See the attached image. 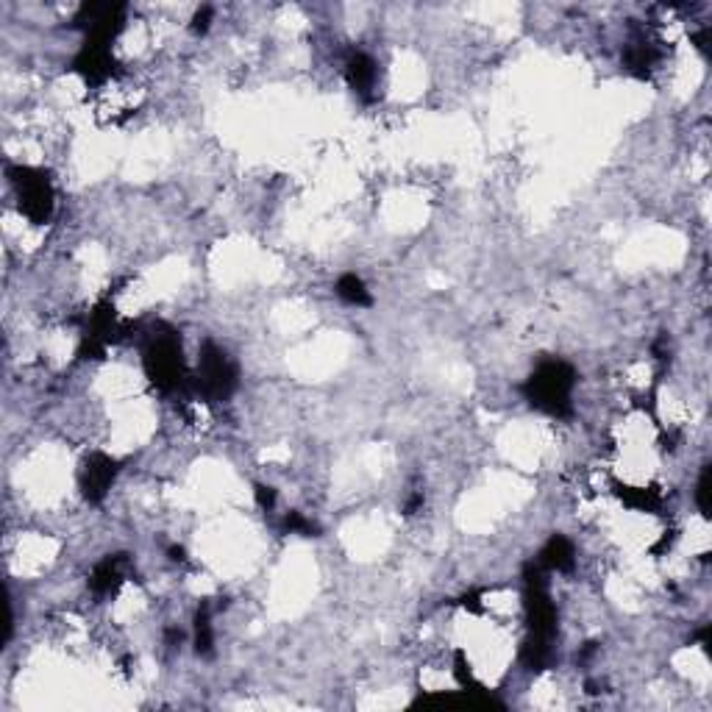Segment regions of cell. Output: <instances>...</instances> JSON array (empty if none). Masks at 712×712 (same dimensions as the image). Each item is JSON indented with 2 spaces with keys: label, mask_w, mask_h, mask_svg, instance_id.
<instances>
[{
  "label": "cell",
  "mask_w": 712,
  "mask_h": 712,
  "mask_svg": "<svg viewBox=\"0 0 712 712\" xmlns=\"http://www.w3.org/2000/svg\"><path fill=\"white\" fill-rule=\"evenodd\" d=\"M523 598H527V621H529V641L523 646V662L532 670H543L554 654V634H556V607L551 602L546 568L540 562H529L523 568Z\"/></svg>",
  "instance_id": "6da1fadb"
},
{
  "label": "cell",
  "mask_w": 712,
  "mask_h": 712,
  "mask_svg": "<svg viewBox=\"0 0 712 712\" xmlns=\"http://www.w3.org/2000/svg\"><path fill=\"white\" fill-rule=\"evenodd\" d=\"M574 384H576V370L568 362L546 359L540 362V367L532 373L520 390L535 409L546 412V415H554V418H568L574 412V403H571Z\"/></svg>",
  "instance_id": "7a4b0ae2"
},
{
  "label": "cell",
  "mask_w": 712,
  "mask_h": 712,
  "mask_svg": "<svg viewBox=\"0 0 712 712\" xmlns=\"http://www.w3.org/2000/svg\"><path fill=\"white\" fill-rule=\"evenodd\" d=\"M142 365H145V376L151 379V384L165 390V393L178 390L186 379L181 343L173 331L151 337V343H147V348L142 354Z\"/></svg>",
  "instance_id": "3957f363"
},
{
  "label": "cell",
  "mask_w": 712,
  "mask_h": 712,
  "mask_svg": "<svg viewBox=\"0 0 712 712\" xmlns=\"http://www.w3.org/2000/svg\"><path fill=\"white\" fill-rule=\"evenodd\" d=\"M195 390L209 403L226 401L237 390V365L232 356L217 348L214 343H206L198 354V373H195Z\"/></svg>",
  "instance_id": "277c9868"
},
{
  "label": "cell",
  "mask_w": 712,
  "mask_h": 712,
  "mask_svg": "<svg viewBox=\"0 0 712 712\" xmlns=\"http://www.w3.org/2000/svg\"><path fill=\"white\" fill-rule=\"evenodd\" d=\"M9 178L17 190L20 198V212L31 220V223H48L53 214V184L48 178V173L36 170V167H9Z\"/></svg>",
  "instance_id": "5b68a950"
},
{
  "label": "cell",
  "mask_w": 712,
  "mask_h": 712,
  "mask_svg": "<svg viewBox=\"0 0 712 712\" xmlns=\"http://www.w3.org/2000/svg\"><path fill=\"white\" fill-rule=\"evenodd\" d=\"M118 470H120V462L115 457H109L103 451H95L84 460L81 465V473H79V484H81V493L90 504H100L111 484L118 479Z\"/></svg>",
  "instance_id": "8992f818"
},
{
  "label": "cell",
  "mask_w": 712,
  "mask_h": 712,
  "mask_svg": "<svg viewBox=\"0 0 712 712\" xmlns=\"http://www.w3.org/2000/svg\"><path fill=\"white\" fill-rule=\"evenodd\" d=\"M76 72L90 81V84H98L103 79H109L111 67H115V59H111V43H100V40H87L81 53L72 62Z\"/></svg>",
  "instance_id": "52a82bcc"
},
{
  "label": "cell",
  "mask_w": 712,
  "mask_h": 712,
  "mask_svg": "<svg viewBox=\"0 0 712 712\" xmlns=\"http://www.w3.org/2000/svg\"><path fill=\"white\" fill-rule=\"evenodd\" d=\"M128 574V556L126 554H111L106 559H100L92 576H90V590L95 595H111L126 579Z\"/></svg>",
  "instance_id": "ba28073f"
},
{
  "label": "cell",
  "mask_w": 712,
  "mask_h": 712,
  "mask_svg": "<svg viewBox=\"0 0 712 712\" xmlns=\"http://www.w3.org/2000/svg\"><path fill=\"white\" fill-rule=\"evenodd\" d=\"M346 79H348L351 90H354L359 98L367 100V98L373 95V90H376L379 67H376V62H373L367 53L356 51V53H351L348 62H346Z\"/></svg>",
  "instance_id": "9c48e42d"
},
{
  "label": "cell",
  "mask_w": 712,
  "mask_h": 712,
  "mask_svg": "<svg viewBox=\"0 0 712 712\" xmlns=\"http://www.w3.org/2000/svg\"><path fill=\"white\" fill-rule=\"evenodd\" d=\"M537 562H540V565H543L546 571H559V574H568V571H574V562H576V548H574V543H571L568 537L554 535V537H551V540L543 546V551H540Z\"/></svg>",
  "instance_id": "30bf717a"
},
{
  "label": "cell",
  "mask_w": 712,
  "mask_h": 712,
  "mask_svg": "<svg viewBox=\"0 0 712 712\" xmlns=\"http://www.w3.org/2000/svg\"><path fill=\"white\" fill-rule=\"evenodd\" d=\"M615 496L629 509H637V512H657L662 504V493L657 490V487H623V484H618Z\"/></svg>",
  "instance_id": "8fae6325"
},
{
  "label": "cell",
  "mask_w": 712,
  "mask_h": 712,
  "mask_svg": "<svg viewBox=\"0 0 712 712\" xmlns=\"http://www.w3.org/2000/svg\"><path fill=\"white\" fill-rule=\"evenodd\" d=\"M654 64H657V51H654L646 40H637V43H629V45H626V51H623V67L631 72V76L646 79Z\"/></svg>",
  "instance_id": "7c38bea8"
},
{
  "label": "cell",
  "mask_w": 712,
  "mask_h": 712,
  "mask_svg": "<svg viewBox=\"0 0 712 712\" xmlns=\"http://www.w3.org/2000/svg\"><path fill=\"white\" fill-rule=\"evenodd\" d=\"M337 295H340L343 301L351 304V307H370V304H373L367 284H365L356 273L340 276V281H337Z\"/></svg>",
  "instance_id": "4fadbf2b"
},
{
  "label": "cell",
  "mask_w": 712,
  "mask_h": 712,
  "mask_svg": "<svg viewBox=\"0 0 712 712\" xmlns=\"http://www.w3.org/2000/svg\"><path fill=\"white\" fill-rule=\"evenodd\" d=\"M214 649V631H212V610L209 604H204L195 612V654L198 657H209Z\"/></svg>",
  "instance_id": "5bb4252c"
},
{
  "label": "cell",
  "mask_w": 712,
  "mask_h": 712,
  "mask_svg": "<svg viewBox=\"0 0 712 712\" xmlns=\"http://www.w3.org/2000/svg\"><path fill=\"white\" fill-rule=\"evenodd\" d=\"M284 529L290 532V535H301V537H318V527L315 523L309 520V517H304L301 512H290L287 517H284Z\"/></svg>",
  "instance_id": "9a60e30c"
},
{
  "label": "cell",
  "mask_w": 712,
  "mask_h": 712,
  "mask_svg": "<svg viewBox=\"0 0 712 712\" xmlns=\"http://www.w3.org/2000/svg\"><path fill=\"white\" fill-rule=\"evenodd\" d=\"M709 493H712V487H709V465H704V470L698 476V484H696V504H698L704 517H709Z\"/></svg>",
  "instance_id": "2e32d148"
},
{
  "label": "cell",
  "mask_w": 712,
  "mask_h": 712,
  "mask_svg": "<svg viewBox=\"0 0 712 712\" xmlns=\"http://www.w3.org/2000/svg\"><path fill=\"white\" fill-rule=\"evenodd\" d=\"M256 501H259L261 509L271 512L276 507V490H273V487H265V484H256Z\"/></svg>",
  "instance_id": "e0dca14e"
},
{
  "label": "cell",
  "mask_w": 712,
  "mask_h": 712,
  "mask_svg": "<svg viewBox=\"0 0 712 712\" xmlns=\"http://www.w3.org/2000/svg\"><path fill=\"white\" fill-rule=\"evenodd\" d=\"M212 14H214L212 6H201V9L195 12V17H193V31H195V33H206V31H209V23H212Z\"/></svg>",
  "instance_id": "ac0fdd59"
},
{
  "label": "cell",
  "mask_w": 712,
  "mask_h": 712,
  "mask_svg": "<svg viewBox=\"0 0 712 712\" xmlns=\"http://www.w3.org/2000/svg\"><path fill=\"white\" fill-rule=\"evenodd\" d=\"M170 559H173V562H181V559H184V548H181V546H173V548H170Z\"/></svg>",
  "instance_id": "d6986e66"
},
{
  "label": "cell",
  "mask_w": 712,
  "mask_h": 712,
  "mask_svg": "<svg viewBox=\"0 0 712 712\" xmlns=\"http://www.w3.org/2000/svg\"><path fill=\"white\" fill-rule=\"evenodd\" d=\"M167 641H170V643H178V641H181V631H178V629H170V631H167Z\"/></svg>",
  "instance_id": "ffe728a7"
}]
</instances>
